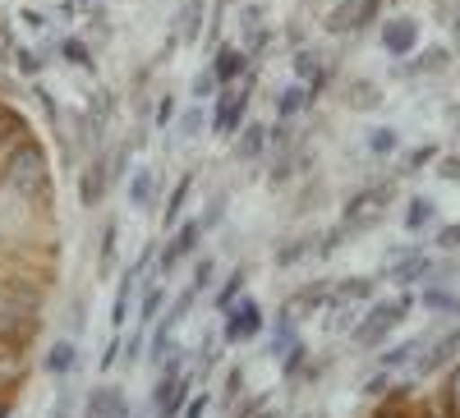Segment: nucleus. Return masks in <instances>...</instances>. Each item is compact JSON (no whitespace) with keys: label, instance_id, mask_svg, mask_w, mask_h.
<instances>
[{"label":"nucleus","instance_id":"obj_1","mask_svg":"<svg viewBox=\"0 0 460 418\" xmlns=\"http://www.w3.org/2000/svg\"><path fill=\"white\" fill-rule=\"evenodd\" d=\"M0 194H5L10 203H23L28 212H51V198H56L51 157L37 138L19 143L14 152L0 157Z\"/></svg>","mask_w":460,"mask_h":418},{"label":"nucleus","instance_id":"obj_2","mask_svg":"<svg viewBox=\"0 0 460 418\" xmlns=\"http://www.w3.org/2000/svg\"><path fill=\"white\" fill-rule=\"evenodd\" d=\"M414 290H401L396 299H382V303H368V309L359 313V322L350 327V340L359 350H382V340H387L410 313H414Z\"/></svg>","mask_w":460,"mask_h":418},{"label":"nucleus","instance_id":"obj_3","mask_svg":"<svg viewBox=\"0 0 460 418\" xmlns=\"http://www.w3.org/2000/svg\"><path fill=\"white\" fill-rule=\"evenodd\" d=\"M194 372H189V359L175 350L162 368H157V382H152V418H180V409H184V400L194 396Z\"/></svg>","mask_w":460,"mask_h":418},{"label":"nucleus","instance_id":"obj_4","mask_svg":"<svg viewBox=\"0 0 460 418\" xmlns=\"http://www.w3.org/2000/svg\"><path fill=\"white\" fill-rule=\"evenodd\" d=\"M392 198H396V179H392V175H382V179H373V184L355 188V194L345 198V207H341V225H345V231L373 225L382 212L392 207Z\"/></svg>","mask_w":460,"mask_h":418},{"label":"nucleus","instance_id":"obj_5","mask_svg":"<svg viewBox=\"0 0 460 418\" xmlns=\"http://www.w3.org/2000/svg\"><path fill=\"white\" fill-rule=\"evenodd\" d=\"M42 309H47V290L19 285V281H10V276H0V318L42 331Z\"/></svg>","mask_w":460,"mask_h":418},{"label":"nucleus","instance_id":"obj_6","mask_svg":"<svg viewBox=\"0 0 460 418\" xmlns=\"http://www.w3.org/2000/svg\"><path fill=\"white\" fill-rule=\"evenodd\" d=\"M249 101H253L249 79H240V83L221 88V92H217V106H212V120H208V129H212L217 138H235V134L244 129V120H249Z\"/></svg>","mask_w":460,"mask_h":418},{"label":"nucleus","instance_id":"obj_7","mask_svg":"<svg viewBox=\"0 0 460 418\" xmlns=\"http://www.w3.org/2000/svg\"><path fill=\"white\" fill-rule=\"evenodd\" d=\"M199 244H203V221H199V216L180 221L175 231H171V239L157 248V276H175L184 262L199 253Z\"/></svg>","mask_w":460,"mask_h":418},{"label":"nucleus","instance_id":"obj_8","mask_svg":"<svg viewBox=\"0 0 460 418\" xmlns=\"http://www.w3.org/2000/svg\"><path fill=\"white\" fill-rule=\"evenodd\" d=\"M267 331V313L253 294H244L235 309L221 318V345H244V340H258Z\"/></svg>","mask_w":460,"mask_h":418},{"label":"nucleus","instance_id":"obj_9","mask_svg":"<svg viewBox=\"0 0 460 418\" xmlns=\"http://www.w3.org/2000/svg\"><path fill=\"white\" fill-rule=\"evenodd\" d=\"M429 272H433V253L419 248V244H405V248H396V253L387 257V281H396L401 290L429 281Z\"/></svg>","mask_w":460,"mask_h":418},{"label":"nucleus","instance_id":"obj_10","mask_svg":"<svg viewBox=\"0 0 460 418\" xmlns=\"http://www.w3.org/2000/svg\"><path fill=\"white\" fill-rule=\"evenodd\" d=\"M382 51H387L392 60H405L419 51V19L410 14H392V19H382Z\"/></svg>","mask_w":460,"mask_h":418},{"label":"nucleus","instance_id":"obj_11","mask_svg":"<svg viewBox=\"0 0 460 418\" xmlns=\"http://www.w3.org/2000/svg\"><path fill=\"white\" fill-rule=\"evenodd\" d=\"M460 359V322L451 331H442V340H429V350L414 359V372L419 377H438L442 368H451Z\"/></svg>","mask_w":460,"mask_h":418},{"label":"nucleus","instance_id":"obj_12","mask_svg":"<svg viewBox=\"0 0 460 418\" xmlns=\"http://www.w3.org/2000/svg\"><path fill=\"white\" fill-rule=\"evenodd\" d=\"M286 309H299V313L341 309V299H336V281H332V276H323V281H304V285L286 299Z\"/></svg>","mask_w":460,"mask_h":418},{"label":"nucleus","instance_id":"obj_13","mask_svg":"<svg viewBox=\"0 0 460 418\" xmlns=\"http://www.w3.org/2000/svg\"><path fill=\"white\" fill-rule=\"evenodd\" d=\"M106 194H111V170H106V152H97V157H88L79 166V203L97 207Z\"/></svg>","mask_w":460,"mask_h":418},{"label":"nucleus","instance_id":"obj_14","mask_svg":"<svg viewBox=\"0 0 460 418\" xmlns=\"http://www.w3.org/2000/svg\"><path fill=\"white\" fill-rule=\"evenodd\" d=\"M451 65V47H419L414 56H405V60H396V79H424V74H438V69H447Z\"/></svg>","mask_w":460,"mask_h":418},{"label":"nucleus","instance_id":"obj_15","mask_svg":"<svg viewBox=\"0 0 460 418\" xmlns=\"http://www.w3.org/2000/svg\"><path fill=\"white\" fill-rule=\"evenodd\" d=\"M84 418H134L120 387H93L84 400Z\"/></svg>","mask_w":460,"mask_h":418},{"label":"nucleus","instance_id":"obj_16","mask_svg":"<svg viewBox=\"0 0 460 418\" xmlns=\"http://www.w3.org/2000/svg\"><path fill=\"white\" fill-rule=\"evenodd\" d=\"M212 74H217V83L221 88H230V83H240V79H249V56L240 51V47H221L212 60Z\"/></svg>","mask_w":460,"mask_h":418},{"label":"nucleus","instance_id":"obj_17","mask_svg":"<svg viewBox=\"0 0 460 418\" xmlns=\"http://www.w3.org/2000/svg\"><path fill=\"white\" fill-rule=\"evenodd\" d=\"M267 157V125L262 120H244V129L235 134V161L253 166Z\"/></svg>","mask_w":460,"mask_h":418},{"label":"nucleus","instance_id":"obj_18","mask_svg":"<svg viewBox=\"0 0 460 418\" xmlns=\"http://www.w3.org/2000/svg\"><path fill=\"white\" fill-rule=\"evenodd\" d=\"M309 106H314V92L295 79V83H286V88H281V97H277V120H281V125H290V120H299Z\"/></svg>","mask_w":460,"mask_h":418},{"label":"nucleus","instance_id":"obj_19","mask_svg":"<svg viewBox=\"0 0 460 418\" xmlns=\"http://www.w3.org/2000/svg\"><path fill=\"white\" fill-rule=\"evenodd\" d=\"M74 368H79V345H74V340H56V345L42 354V372L56 377V382H60V377H69Z\"/></svg>","mask_w":460,"mask_h":418},{"label":"nucleus","instance_id":"obj_20","mask_svg":"<svg viewBox=\"0 0 460 418\" xmlns=\"http://www.w3.org/2000/svg\"><path fill=\"white\" fill-rule=\"evenodd\" d=\"M37 340L32 327H19L10 318H0V354H10V359H28V345Z\"/></svg>","mask_w":460,"mask_h":418},{"label":"nucleus","instance_id":"obj_21","mask_svg":"<svg viewBox=\"0 0 460 418\" xmlns=\"http://www.w3.org/2000/svg\"><path fill=\"white\" fill-rule=\"evenodd\" d=\"M189 194H194V170H184L175 179V188L166 194V207H162V225H166V231H175V225H180V212H184Z\"/></svg>","mask_w":460,"mask_h":418},{"label":"nucleus","instance_id":"obj_22","mask_svg":"<svg viewBox=\"0 0 460 418\" xmlns=\"http://www.w3.org/2000/svg\"><path fill=\"white\" fill-rule=\"evenodd\" d=\"M314 253H318V235H295V239L277 244V267L290 272V267H299V262L314 257Z\"/></svg>","mask_w":460,"mask_h":418},{"label":"nucleus","instance_id":"obj_23","mask_svg":"<svg viewBox=\"0 0 460 418\" xmlns=\"http://www.w3.org/2000/svg\"><path fill=\"white\" fill-rule=\"evenodd\" d=\"M429 340H433V335H410V340H401L396 350H382V354H377V363L387 368V372H392V368H405V363H414L419 354L429 350Z\"/></svg>","mask_w":460,"mask_h":418},{"label":"nucleus","instance_id":"obj_24","mask_svg":"<svg viewBox=\"0 0 460 418\" xmlns=\"http://www.w3.org/2000/svg\"><path fill=\"white\" fill-rule=\"evenodd\" d=\"M244 290H249V272H244V267H235V272H230V276L217 285V299H212V303H217V313L226 318V313L244 299Z\"/></svg>","mask_w":460,"mask_h":418},{"label":"nucleus","instance_id":"obj_25","mask_svg":"<svg viewBox=\"0 0 460 418\" xmlns=\"http://www.w3.org/2000/svg\"><path fill=\"white\" fill-rule=\"evenodd\" d=\"M373 294H377V276H341L336 281L341 303H373Z\"/></svg>","mask_w":460,"mask_h":418},{"label":"nucleus","instance_id":"obj_26","mask_svg":"<svg viewBox=\"0 0 460 418\" xmlns=\"http://www.w3.org/2000/svg\"><path fill=\"white\" fill-rule=\"evenodd\" d=\"M152 198H157V175H152L147 166H138L129 175V207L143 212V207H152Z\"/></svg>","mask_w":460,"mask_h":418},{"label":"nucleus","instance_id":"obj_27","mask_svg":"<svg viewBox=\"0 0 460 418\" xmlns=\"http://www.w3.org/2000/svg\"><path fill=\"white\" fill-rule=\"evenodd\" d=\"M162 313H166V285L152 281V285H143V299H138V327H152Z\"/></svg>","mask_w":460,"mask_h":418},{"label":"nucleus","instance_id":"obj_28","mask_svg":"<svg viewBox=\"0 0 460 418\" xmlns=\"http://www.w3.org/2000/svg\"><path fill=\"white\" fill-rule=\"evenodd\" d=\"M419 303L433 309V313H442V318H460V294L451 285H429L424 294H419Z\"/></svg>","mask_w":460,"mask_h":418},{"label":"nucleus","instance_id":"obj_29","mask_svg":"<svg viewBox=\"0 0 460 418\" xmlns=\"http://www.w3.org/2000/svg\"><path fill=\"white\" fill-rule=\"evenodd\" d=\"M309 368V345H304V340H295V345L281 354V377H286V387L295 391V382H299V372Z\"/></svg>","mask_w":460,"mask_h":418},{"label":"nucleus","instance_id":"obj_30","mask_svg":"<svg viewBox=\"0 0 460 418\" xmlns=\"http://www.w3.org/2000/svg\"><path fill=\"white\" fill-rule=\"evenodd\" d=\"M23 377H28V359L0 354V396H14V391L23 387Z\"/></svg>","mask_w":460,"mask_h":418},{"label":"nucleus","instance_id":"obj_31","mask_svg":"<svg viewBox=\"0 0 460 418\" xmlns=\"http://www.w3.org/2000/svg\"><path fill=\"white\" fill-rule=\"evenodd\" d=\"M60 60L65 65H79V69H97V60H93V51H88V42H84V37H65V42H60Z\"/></svg>","mask_w":460,"mask_h":418},{"label":"nucleus","instance_id":"obj_32","mask_svg":"<svg viewBox=\"0 0 460 418\" xmlns=\"http://www.w3.org/2000/svg\"><path fill=\"white\" fill-rule=\"evenodd\" d=\"M438 405L447 409V418H460V363H451V368H447V382H442Z\"/></svg>","mask_w":460,"mask_h":418},{"label":"nucleus","instance_id":"obj_33","mask_svg":"<svg viewBox=\"0 0 460 418\" xmlns=\"http://www.w3.org/2000/svg\"><path fill=\"white\" fill-rule=\"evenodd\" d=\"M433 216H438V207L429 198H410V207H405V235H419Z\"/></svg>","mask_w":460,"mask_h":418},{"label":"nucleus","instance_id":"obj_34","mask_svg":"<svg viewBox=\"0 0 460 418\" xmlns=\"http://www.w3.org/2000/svg\"><path fill=\"white\" fill-rule=\"evenodd\" d=\"M341 101L350 106V110H373V106L382 101V88H373V83H364V79H359V83H350V92H345Z\"/></svg>","mask_w":460,"mask_h":418},{"label":"nucleus","instance_id":"obj_35","mask_svg":"<svg viewBox=\"0 0 460 418\" xmlns=\"http://www.w3.org/2000/svg\"><path fill=\"white\" fill-rule=\"evenodd\" d=\"M208 120H212V116H208V110H203V106H189V110H184V116H175V129H180L184 138H199V134L208 129Z\"/></svg>","mask_w":460,"mask_h":418},{"label":"nucleus","instance_id":"obj_36","mask_svg":"<svg viewBox=\"0 0 460 418\" xmlns=\"http://www.w3.org/2000/svg\"><path fill=\"white\" fill-rule=\"evenodd\" d=\"M244 396V363H235V368H226V387H221V405L230 409Z\"/></svg>","mask_w":460,"mask_h":418},{"label":"nucleus","instance_id":"obj_37","mask_svg":"<svg viewBox=\"0 0 460 418\" xmlns=\"http://www.w3.org/2000/svg\"><path fill=\"white\" fill-rule=\"evenodd\" d=\"M396 143H401L396 129H373V134H368V152H373L377 161H387L392 152H396Z\"/></svg>","mask_w":460,"mask_h":418},{"label":"nucleus","instance_id":"obj_38","mask_svg":"<svg viewBox=\"0 0 460 418\" xmlns=\"http://www.w3.org/2000/svg\"><path fill=\"white\" fill-rule=\"evenodd\" d=\"M189 92H194V101H208V97H217V92H221L217 74H212V65H203V69L194 74V88H189Z\"/></svg>","mask_w":460,"mask_h":418},{"label":"nucleus","instance_id":"obj_39","mask_svg":"<svg viewBox=\"0 0 460 418\" xmlns=\"http://www.w3.org/2000/svg\"><path fill=\"white\" fill-rule=\"evenodd\" d=\"M212 281H217V257H208V253L199 257V253H194V281H189V285H194V290L203 294Z\"/></svg>","mask_w":460,"mask_h":418},{"label":"nucleus","instance_id":"obj_40","mask_svg":"<svg viewBox=\"0 0 460 418\" xmlns=\"http://www.w3.org/2000/svg\"><path fill=\"white\" fill-rule=\"evenodd\" d=\"M345 239H350V231H345V225H332V231H323V235H318V253H314V257H332Z\"/></svg>","mask_w":460,"mask_h":418},{"label":"nucleus","instance_id":"obj_41","mask_svg":"<svg viewBox=\"0 0 460 418\" xmlns=\"http://www.w3.org/2000/svg\"><path fill=\"white\" fill-rule=\"evenodd\" d=\"M14 65H19V74H28V79H37V74L47 69V56H32L28 47H14Z\"/></svg>","mask_w":460,"mask_h":418},{"label":"nucleus","instance_id":"obj_42","mask_svg":"<svg viewBox=\"0 0 460 418\" xmlns=\"http://www.w3.org/2000/svg\"><path fill=\"white\" fill-rule=\"evenodd\" d=\"M262 409H267V396H240L230 405V418H258Z\"/></svg>","mask_w":460,"mask_h":418},{"label":"nucleus","instance_id":"obj_43","mask_svg":"<svg viewBox=\"0 0 460 418\" xmlns=\"http://www.w3.org/2000/svg\"><path fill=\"white\" fill-rule=\"evenodd\" d=\"M433 157H438V147H433V143H424V147H414V152H410L401 170H405V175H419V170H424V166H429Z\"/></svg>","mask_w":460,"mask_h":418},{"label":"nucleus","instance_id":"obj_44","mask_svg":"<svg viewBox=\"0 0 460 418\" xmlns=\"http://www.w3.org/2000/svg\"><path fill=\"white\" fill-rule=\"evenodd\" d=\"M115 235H120V231H115V221H106V225H102V276H111V262H115Z\"/></svg>","mask_w":460,"mask_h":418},{"label":"nucleus","instance_id":"obj_45","mask_svg":"<svg viewBox=\"0 0 460 418\" xmlns=\"http://www.w3.org/2000/svg\"><path fill=\"white\" fill-rule=\"evenodd\" d=\"M364 396H373V400H382V396H387L392 391V372L387 368H382V372H373V377H364V387H359Z\"/></svg>","mask_w":460,"mask_h":418},{"label":"nucleus","instance_id":"obj_46","mask_svg":"<svg viewBox=\"0 0 460 418\" xmlns=\"http://www.w3.org/2000/svg\"><path fill=\"white\" fill-rule=\"evenodd\" d=\"M208 409H212V396L194 387V396H189V400H184V409H180V418H203Z\"/></svg>","mask_w":460,"mask_h":418},{"label":"nucleus","instance_id":"obj_47","mask_svg":"<svg viewBox=\"0 0 460 418\" xmlns=\"http://www.w3.org/2000/svg\"><path fill=\"white\" fill-rule=\"evenodd\" d=\"M433 239H438V248H442V253L460 248V221H451V225H438V235H433Z\"/></svg>","mask_w":460,"mask_h":418},{"label":"nucleus","instance_id":"obj_48","mask_svg":"<svg viewBox=\"0 0 460 418\" xmlns=\"http://www.w3.org/2000/svg\"><path fill=\"white\" fill-rule=\"evenodd\" d=\"M120 354H125V340H115V335H111V340H106V350H102V359H97V368L111 372L115 363H120Z\"/></svg>","mask_w":460,"mask_h":418},{"label":"nucleus","instance_id":"obj_49","mask_svg":"<svg viewBox=\"0 0 460 418\" xmlns=\"http://www.w3.org/2000/svg\"><path fill=\"white\" fill-rule=\"evenodd\" d=\"M175 116H180V110H175V97H162V101H157V116H152V120H157L152 129H171Z\"/></svg>","mask_w":460,"mask_h":418},{"label":"nucleus","instance_id":"obj_50","mask_svg":"<svg viewBox=\"0 0 460 418\" xmlns=\"http://www.w3.org/2000/svg\"><path fill=\"white\" fill-rule=\"evenodd\" d=\"M143 340H147V327H138V331H134V335L125 340V354H120V359L138 363V359H143Z\"/></svg>","mask_w":460,"mask_h":418},{"label":"nucleus","instance_id":"obj_51","mask_svg":"<svg viewBox=\"0 0 460 418\" xmlns=\"http://www.w3.org/2000/svg\"><path fill=\"white\" fill-rule=\"evenodd\" d=\"M217 216H226V194H212V207H208V216H199V221H203V231H212V225H217Z\"/></svg>","mask_w":460,"mask_h":418},{"label":"nucleus","instance_id":"obj_52","mask_svg":"<svg viewBox=\"0 0 460 418\" xmlns=\"http://www.w3.org/2000/svg\"><path fill=\"white\" fill-rule=\"evenodd\" d=\"M19 23H23V28H32V32H47V23H51V19H47L42 10H23V14H19Z\"/></svg>","mask_w":460,"mask_h":418},{"label":"nucleus","instance_id":"obj_53","mask_svg":"<svg viewBox=\"0 0 460 418\" xmlns=\"http://www.w3.org/2000/svg\"><path fill=\"white\" fill-rule=\"evenodd\" d=\"M438 175H442V179H460V157H447V161L438 166Z\"/></svg>","mask_w":460,"mask_h":418},{"label":"nucleus","instance_id":"obj_54","mask_svg":"<svg viewBox=\"0 0 460 418\" xmlns=\"http://www.w3.org/2000/svg\"><path fill=\"white\" fill-rule=\"evenodd\" d=\"M14 60V47H10V37H0V69H5Z\"/></svg>","mask_w":460,"mask_h":418},{"label":"nucleus","instance_id":"obj_55","mask_svg":"<svg viewBox=\"0 0 460 418\" xmlns=\"http://www.w3.org/2000/svg\"><path fill=\"white\" fill-rule=\"evenodd\" d=\"M419 418H447V409L433 400V405H424V409H419Z\"/></svg>","mask_w":460,"mask_h":418},{"label":"nucleus","instance_id":"obj_56","mask_svg":"<svg viewBox=\"0 0 460 418\" xmlns=\"http://www.w3.org/2000/svg\"><path fill=\"white\" fill-rule=\"evenodd\" d=\"M0 418H14V396H0Z\"/></svg>","mask_w":460,"mask_h":418},{"label":"nucleus","instance_id":"obj_57","mask_svg":"<svg viewBox=\"0 0 460 418\" xmlns=\"http://www.w3.org/2000/svg\"><path fill=\"white\" fill-rule=\"evenodd\" d=\"M258 418H286V414H277V409H262Z\"/></svg>","mask_w":460,"mask_h":418},{"label":"nucleus","instance_id":"obj_58","mask_svg":"<svg viewBox=\"0 0 460 418\" xmlns=\"http://www.w3.org/2000/svg\"><path fill=\"white\" fill-rule=\"evenodd\" d=\"M79 5H97V0H79Z\"/></svg>","mask_w":460,"mask_h":418},{"label":"nucleus","instance_id":"obj_59","mask_svg":"<svg viewBox=\"0 0 460 418\" xmlns=\"http://www.w3.org/2000/svg\"><path fill=\"white\" fill-rule=\"evenodd\" d=\"M309 418H323V414H309Z\"/></svg>","mask_w":460,"mask_h":418}]
</instances>
